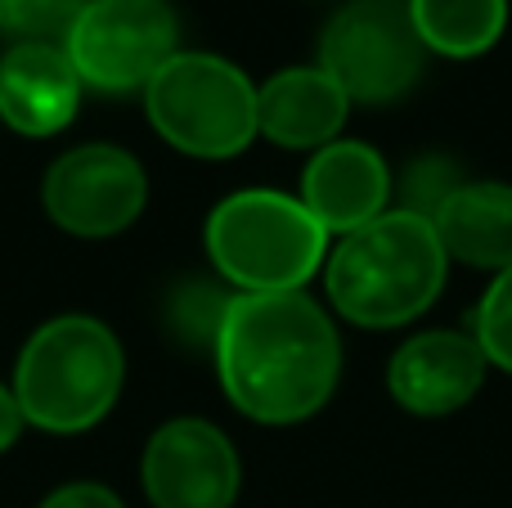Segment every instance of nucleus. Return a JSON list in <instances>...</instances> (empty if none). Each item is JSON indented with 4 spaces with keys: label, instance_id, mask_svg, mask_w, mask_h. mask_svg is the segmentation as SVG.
Here are the masks:
<instances>
[{
    "label": "nucleus",
    "instance_id": "f257e3e1",
    "mask_svg": "<svg viewBox=\"0 0 512 508\" xmlns=\"http://www.w3.org/2000/svg\"><path fill=\"white\" fill-rule=\"evenodd\" d=\"M216 374L234 410L283 428L328 405L342 342L306 293H239L216 315Z\"/></svg>",
    "mask_w": 512,
    "mask_h": 508
},
{
    "label": "nucleus",
    "instance_id": "f03ea898",
    "mask_svg": "<svg viewBox=\"0 0 512 508\" xmlns=\"http://www.w3.org/2000/svg\"><path fill=\"white\" fill-rule=\"evenodd\" d=\"M445 266L436 225L414 207H396L342 234L328 257V302L360 329H400L441 297Z\"/></svg>",
    "mask_w": 512,
    "mask_h": 508
},
{
    "label": "nucleus",
    "instance_id": "7ed1b4c3",
    "mask_svg": "<svg viewBox=\"0 0 512 508\" xmlns=\"http://www.w3.org/2000/svg\"><path fill=\"white\" fill-rule=\"evenodd\" d=\"M122 342L95 315H59L18 351L14 396L32 428L54 437L90 432L122 396Z\"/></svg>",
    "mask_w": 512,
    "mask_h": 508
},
{
    "label": "nucleus",
    "instance_id": "20e7f679",
    "mask_svg": "<svg viewBox=\"0 0 512 508\" xmlns=\"http://www.w3.org/2000/svg\"><path fill=\"white\" fill-rule=\"evenodd\" d=\"M207 257L243 293H301L324 266L328 234L306 203L279 189H239L207 216Z\"/></svg>",
    "mask_w": 512,
    "mask_h": 508
},
{
    "label": "nucleus",
    "instance_id": "39448f33",
    "mask_svg": "<svg viewBox=\"0 0 512 508\" xmlns=\"http://www.w3.org/2000/svg\"><path fill=\"white\" fill-rule=\"evenodd\" d=\"M144 113L171 149L221 162L256 140V86L221 54H171L144 86Z\"/></svg>",
    "mask_w": 512,
    "mask_h": 508
},
{
    "label": "nucleus",
    "instance_id": "423d86ee",
    "mask_svg": "<svg viewBox=\"0 0 512 508\" xmlns=\"http://www.w3.org/2000/svg\"><path fill=\"white\" fill-rule=\"evenodd\" d=\"M423 41L405 0H351L319 36V68L351 104H391L423 77Z\"/></svg>",
    "mask_w": 512,
    "mask_h": 508
},
{
    "label": "nucleus",
    "instance_id": "0eeeda50",
    "mask_svg": "<svg viewBox=\"0 0 512 508\" xmlns=\"http://www.w3.org/2000/svg\"><path fill=\"white\" fill-rule=\"evenodd\" d=\"M180 23L167 0H86L63 32V54L81 86L144 90L176 54Z\"/></svg>",
    "mask_w": 512,
    "mask_h": 508
},
{
    "label": "nucleus",
    "instance_id": "6e6552de",
    "mask_svg": "<svg viewBox=\"0 0 512 508\" xmlns=\"http://www.w3.org/2000/svg\"><path fill=\"white\" fill-rule=\"evenodd\" d=\"M41 203L59 230L77 239H113L149 203V176L117 144H81L45 171Z\"/></svg>",
    "mask_w": 512,
    "mask_h": 508
},
{
    "label": "nucleus",
    "instance_id": "1a4fd4ad",
    "mask_svg": "<svg viewBox=\"0 0 512 508\" xmlns=\"http://www.w3.org/2000/svg\"><path fill=\"white\" fill-rule=\"evenodd\" d=\"M140 482L153 508H234L239 450L216 423L171 419L144 446Z\"/></svg>",
    "mask_w": 512,
    "mask_h": 508
},
{
    "label": "nucleus",
    "instance_id": "9d476101",
    "mask_svg": "<svg viewBox=\"0 0 512 508\" xmlns=\"http://www.w3.org/2000/svg\"><path fill=\"white\" fill-rule=\"evenodd\" d=\"M486 351L472 333L454 329H427L400 342V351L387 365V392L400 410L441 419L454 414L481 392L486 383Z\"/></svg>",
    "mask_w": 512,
    "mask_h": 508
},
{
    "label": "nucleus",
    "instance_id": "9b49d317",
    "mask_svg": "<svg viewBox=\"0 0 512 508\" xmlns=\"http://www.w3.org/2000/svg\"><path fill=\"white\" fill-rule=\"evenodd\" d=\"M81 77L54 41H18L0 59V122L18 135H59L77 117Z\"/></svg>",
    "mask_w": 512,
    "mask_h": 508
},
{
    "label": "nucleus",
    "instance_id": "f8f14e48",
    "mask_svg": "<svg viewBox=\"0 0 512 508\" xmlns=\"http://www.w3.org/2000/svg\"><path fill=\"white\" fill-rule=\"evenodd\" d=\"M391 171L364 140H333L315 149L301 176V203L324 225V234H351L387 212Z\"/></svg>",
    "mask_w": 512,
    "mask_h": 508
},
{
    "label": "nucleus",
    "instance_id": "ddd939ff",
    "mask_svg": "<svg viewBox=\"0 0 512 508\" xmlns=\"http://www.w3.org/2000/svg\"><path fill=\"white\" fill-rule=\"evenodd\" d=\"M351 99L324 68H283L256 90V135L279 149H324L337 140Z\"/></svg>",
    "mask_w": 512,
    "mask_h": 508
},
{
    "label": "nucleus",
    "instance_id": "4468645a",
    "mask_svg": "<svg viewBox=\"0 0 512 508\" xmlns=\"http://www.w3.org/2000/svg\"><path fill=\"white\" fill-rule=\"evenodd\" d=\"M436 225L445 257L477 270L512 266V185L499 180H463L441 194V203L427 212Z\"/></svg>",
    "mask_w": 512,
    "mask_h": 508
},
{
    "label": "nucleus",
    "instance_id": "2eb2a0df",
    "mask_svg": "<svg viewBox=\"0 0 512 508\" xmlns=\"http://www.w3.org/2000/svg\"><path fill=\"white\" fill-rule=\"evenodd\" d=\"M423 50L445 59H477L504 36L508 0H405Z\"/></svg>",
    "mask_w": 512,
    "mask_h": 508
},
{
    "label": "nucleus",
    "instance_id": "dca6fc26",
    "mask_svg": "<svg viewBox=\"0 0 512 508\" xmlns=\"http://www.w3.org/2000/svg\"><path fill=\"white\" fill-rule=\"evenodd\" d=\"M472 338L486 351L490 365L512 374V266L499 270L495 284L486 288V297L477 306V320H472Z\"/></svg>",
    "mask_w": 512,
    "mask_h": 508
},
{
    "label": "nucleus",
    "instance_id": "f3484780",
    "mask_svg": "<svg viewBox=\"0 0 512 508\" xmlns=\"http://www.w3.org/2000/svg\"><path fill=\"white\" fill-rule=\"evenodd\" d=\"M86 0H0V36L50 41L63 36Z\"/></svg>",
    "mask_w": 512,
    "mask_h": 508
},
{
    "label": "nucleus",
    "instance_id": "a211bd4d",
    "mask_svg": "<svg viewBox=\"0 0 512 508\" xmlns=\"http://www.w3.org/2000/svg\"><path fill=\"white\" fill-rule=\"evenodd\" d=\"M41 508H126L117 500L108 486H95V482H72V486H59L41 500Z\"/></svg>",
    "mask_w": 512,
    "mask_h": 508
},
{
    "label": "nucleus",
    "instance_id": "6ab92c4d",
    "mask_svg": "<svg viewBox=\"0 0 512 508\" xmlns=\"http://www.w3.org/2000/svg\"><path fill=\"white\" fill-rule=\"evenodd\" d=\"M27 428V419H23V410H18V396H14V387H5L0 383V450H9L18 441V432Z\"/></svg>",
    "mask_w": 512,
    "mask_h": 508
}]
</instances>
